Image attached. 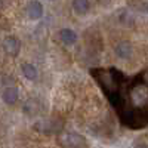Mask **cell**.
I'll return each mask as SVG.
<instances>
[{
  "label": "cell",
  "mask_w": 148,
  "mask_h": 148,
  "mask_svg": "<svg viewBox=\"0 0 148 148\" xmlns=\"http://www.w3.org/2000/svg\"><path fill=\"white\" fill-rule=\"evenodd\" d=\"M19 98V92L16 86H8L5 88V90L2 92V99L8 104V105H14Z\"/></svg>",
  "instance_id": "5b68a950"
},
{
  "label": "cell",
  "mask_w": 148,
  "mask_h": 148,
  "mask_svg": "<svg viewBox=\"0 0 148 148\" xmlns=\"http://www.w3.org/2000/svg\"><path fill=\"white\" fill-rule=\"evenodd\" d=\"M51 2H52V0H51Z\"/></svg>",
  "instance_id": "4fadbf2b"
},
{
  "label": "cell",
  "mask_w": 148,
  "mask_h": 148,
  "mask_svg": "<svg viewBox=\"0 0 148 148\" xmlns=\"http://www.w3.org/2000/svg\"><path fill=\"white\" fill-rule=\"evenodd\" d=\"M21 71H22V74H24V77L28 79V80H34V79L37 77V70H36V67H34L33 64H30V62H24V64L21 65Z\"/></svg>",
  "instance_id": "9c48e42d"
},
{
  "label": "cell",
  "mask_w": 148,
  "mask_h": 148,
  "mask_svg": "<svg viewBox=\"0 0 148 148\" xmlns=\"http://www.w3.org/2000/svg\"><path fill=\"white\" fill-rule=\"evenodd\" d=\"M27 14L31 19H40L45 14V8L39 0H31L27 6Z\"/></svg>",
  "instance_id": "277c9868"
},
{
  "label": "cell",
  "mask_w": 148,
  "mask_h": 148,
  "mask_svg": "<svg viewBox=\"0 0 148 148\" xmlns=\"http://www.w3.org/2000/svg\"><path fill=\"white\" fill-rule=\"evenodd\" d=\"M0 5H2V2H0Z\"/></svg>",
  "instance_id": "7c38bea8"
},
{
  "label": "cell",
  "mask_w": 148,
  "mask_h": 148,
  "mask_svg": "<svg viewBox=\"0 0 148 148\" xmlns=\"http://www.w3.org/2000/svg\"><path fill=\"white\" fill-rule=\"evenodd\" d=\"M71 6H73L74 12H76L77 15H84V14H88L89 9H90L89 0H73Z\"/></svg>",
  "instance_id": "ba28073f"
},
{
  "label": "cell",
  "mask_w": 148,
  "mask_h": 148,
  "mask_svg": "<svg viewBox=\"0 0 148 148\" xmlns=\"http://www.w3.org/2000/svg\"><path fill=\"white\" fill-rule=\"evenodd\" d=\"M135 148H148V144H138Z\"/></svg>",
  "instance_id": "30bf717a"
},
{
  "label": "cell",
  "mask_w": 148,
  "mask_h": 148,
  "mask_svg": "<svg viewBox=\"0 0 148 148\" xmlns=\"http://www.w3.org/2000/svg\"><path fill=\"white\" fill-rule=\"evenodd\" d=\"M3 49L5 52L10 56H16L19 53V49H21V42L18 37L15 36H8L6 39L3 40Z\"/></svg>",
  "instance_id": "3957f363"
},
{
  "label": "cell",
  "mask_w": 148,
  "mask_h": 148,
  "mask_svg": "<svg viewBox=\"0 0 148 148\" xmlns=\"http://www.w3.org/2000/svg\"><path fill=\"white\" fill-rule=\"evenodd\" d=\"M61 127H62V123H59L58 120H53V119H43L34 125V129L42 133H55V132H59Z\"/></svg>",
  "instance_id": "7a4b0ae2"
},
{
  "label": "cell",
  "mask_w": 148,
  "mask_h": 148,
  "mask_svg": "<svg viewBox=\"0 0 148 148\" xmlns=\"http://www.w3.org/2000/svg\"><path fill=\"white\" fill-rule=\"evenodd\" d=\"M142 10H145V12H148V3H145V5L142 6Z\"/></svg>",
  "instance_id": "8fae6325"
},
{
  "label": "cell",
  "mask_w": 148,
  "mask_h": 148,
  "mask_svg": "<svg viewBox=\"0 0 148 148\" xmlns=\"http://www.w3.org/2000/svg\"><path fill=\"white\" fill-rule=\"evenodd\" d=\"M58 142L65 148H83L86 145V139L76 132H62L59 133Z\"/></svg>",
  "instance_id": "6da1fadb"
},
{
  "label": "cell",
  "mask_w": 148,
  "mask_h": 148,
  "mask_svg": "<svg viewBox=\"0 0 148 148\" xmlns=\"http://www.w3.org/2000/svg\"><path fill=\"white\" fill-rule=\"evenodd\" d=\"M114 52H116V55H117L119 58L127 59V58H130V55H132V45H130L129 42H120V43L116 45Z\"/></svg>",
  "instance_id": "8992f818"
},
{
  "label": "cell",
  "mask_w": 148,
  "mask_h": 148,
  "mask_svg": "<svg viewBox=\"0 0 148 148\" xmlns=\"http://www.w3.org/2000/svg\"><path fill=\"white\" fill-rule=\"evenodd\" d=\"M59 37H61V42L67 46H71L77 42V34L70 28H62L59 31Z\"/></svg>",
  "instance_id": "52a82bcc"
}]
</instances>
